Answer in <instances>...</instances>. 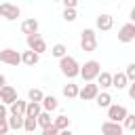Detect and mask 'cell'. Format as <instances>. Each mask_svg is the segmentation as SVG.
<instances>
[{
  "mask_svg": "<svg viewBox=\"0 0 135 135\" xmlns=\"http://www.w3.org/2000/svg\"><path fill=\"white\" fill-rule=\"evenodd\" d=\"M59 68H61V74H63L65 78H76L78 72H80L78 61H76L74 57H70V55H65V57L59 59Z\"/></svg>",
  "mask_w": 135,
  "mask_h": 135,
  "instance_id": "cell-1",
  "label": "cell"
},
{
  "mask_svg": "<svg viewBox=\"0 0 135 135\" xmlns=\"http://www.w3.org/2000/svg\"><path fill=\"white\" fill-rule=\"evenodd\" d=\"M99 72H101V65H99V61L91 59V61H86L84 65H80V72H78V76H82V80H84V82H93V80L99 76Z\"/></svg>",
  "mask_w": 135,
  "mask_h": 135,
  "instance_id": "cell-2",
  "label": "cell"
},
{
  "mask_svg": "<svg viewBox=\"0 0 135 135\" xmlns=\"http://www.w3.org/2000/svg\"><path fill=\"white\" fill-rule=\"evenodd\" d=\"M80 49L86 51V53H91V51L97 49V36H95V30L86 27V30L80 32Z\"/></svg>",
  "mask_w": 135,
  "mask_h": 135,
  "instance_id": "cell-3",
  "label": "cell"
},
{
  "mask_svg": "<svg viewBox=\"0 0 135 135\" xmlns=\"http://www.w3.org/2000/svg\"><path fill=\"white\" fill-rule=\"evenodd\" d=\"M25 42H27V51H32V53H36V55H42V53L46 51V42H44V38H42L40 34L27 36Z\"/></svg>",
  "mask_w": 135,
  "mask_h": 135,
  "instance_id": "cell-4",
  "label": "cell"
},
{
  "mask_svg": "<svg viewBox=\"0 0 135 135\" xmlns=\"http://www.w3.org/2000/svg\"><path fill=\"white\" fill-rule=\"evenodd\" d=\"M129 112H127V108L124 105H120V103H112L110 108H108V118H110V122H122L124 120V116H127Z\"/></svg>",
  "mask_w": 135,
  "mask_h": 135,
  "instance_id": "cell-5",
  "label": "cell"
},
{
  "mask_svg": "<svg viewBox=\"0 0 135 135\" xmlns=\"http://www.w3.org/2000/svg\"><path fill=\"white\" fill-rule=\"evenodd\" d=\"M19 15H21V11H19L17 4H11V2H2L0 4V17H4L8 21H15Z\"/></svg>",
  "mask_w": 135,
  "mask_h": 135,
  "instance_id": "cell-6",
  "label": "cell"
},
{
  "mask_svg": "<svg viewBox=\"0 0 135 135\" xmlns=\"http://www.w3.org/2000/svg\"><path fill=\"white\" fill-rule=\"evenodd\" d=\"M0 61L8 63V65H19L21 63V53H17L15 49H4V51H0Z\"/></svg>",
  "mask_w": 135,
  "mask_h": 135,
  "instance_id": "cell-7",
  "label": "cell"
},
{
  "mask_svg": "<svg viewBox=\"0 0 135 135\" xmlns=\"http://www.w3.org/2000/svg\"><path fill=\"white\" fill-rule=\"evenodd\" d=\"M97 93H99V86H97V84H93V82H86L82 89H78V97H80L82 101L95 99V97H97Z\"/></svg>",
  "mask_w": 135,
  "mask_h": 135,
  "instance_id": "cell-8",
  "label": "cell"
},
{
  "mask_svg": "<svg viewBox=\"0 0 135 135\" xmlns=\"http://www.w3.org/2000/svg\"><path fill=\"white\" fill-rule=\"evenodd\" d=\"M19 97H17V89H13L11 84H6V86H2L0 89V103H4V105H11L13 101H17Z\"/></svg>",
  "mask_w": 135,
  "mask_h": 135,
  "instance_id": "cell-9",
  "label": "cell"
},
{
  "mask_svg": "<svg viewBox=\"0 0 135 135\" xmlns=\"http://www.w3.org/2000/svg\"><path fill=\"white\" fill-rule=\"evenodd\" d=\"M118 40L120 42H133L135 40V23H124L118 30Z\"/></svg>",
  "mask_w": 135,
  "mask_h": 135,
  "instance_id": "cell-10",
  "label": "cell"
},
{
  "mask_svg": "<svg viewBox=\"0 0 135 135\" xmlns=\"http://www.w3.org/2000/svg\"><path fill=\"white\" fill-rule=\"evenodd\" d=\"M101 133H103V135H122L124 129H122V124H118V122L105 120V122L101 124Z\"/></svg>",
  "mask_w": 135,
  "mask_h": 135,
  "instance_id": "cell-11",
  "label": "cell"
},
{
  "mask_svg": "<svg viewBox=\"0 0 135 135\" xmlns=\"http://www.w3.org/2000/svg\"><path fill=\"white\" fill-rule=\"evenodd\" d=\"M95 25H97V30H101V32H108V30H112V25H114V17L112 15H99L97 19H95Z\"/></svg>",
  "mask_w": 135,
  "mask_h": 135,
  "instance_id": "cell-12",
  "label": "cell"
},
{
  "mask_svg": "<svg viewBox=\"0 0 135 135\" xmlns=\"http://www.w3.org/2000/svg\"><path fill=\"white\" fill-rule=\"evenodd\" d=\"M21 32L23 34H27V36H32V34H38V21L32 17V19H25L23 23H21Z\"/></svg>",
  "mask_w": 135,
  "mask_h": 135,
  "instance_id": "cell-13",
  "label": "cell"
},
{
  "mask_svg": "<svg viewBox=\"0 0 135 135\" xmlns=\"http://www.w3.org/2000/svg\"><path fill=\"white\" fill-rule=\"evenodd\" d=\"M38 61H40V55H36V53H32V51H23V53H21V63L34 68Z\"/></svg>",
  "mask_w": 135,
  "mask_h": 135,
  "instance_id": "cell-14",
  "label": "cell"
},
{
  "mask_svg": "<svg viewBox=\"0 0 135 135\" xmlns=\"http://www.w3.org/2000/svg\"><path fill=\"white\" fill-rule=\"evenodd\" d=\"M40 105H42V112H53V110H57V99L53 97V95H46V97H42V101H40Z\"/></svg>",
  "mask_w": 135,
  "mask_h": 135,
  "instance_id": "cell-15",
  "label": "cell"
},
{
  "mask_svg": "<svg viewBox=\"0 0 135 135\" xmlns=\"http://www.w3.org/2000/svg\"><path fill=\"white\" fill-rule=\"evenodd\" d=\"M42 112V105L40 103H34V101H27V105H25V118H38V114Z\"/></svg>",
  "mask_w": 135,
  "mask_h": 135,
  "instance_id": "cell-16",
  "label": "cell"
},
{
  "mask_svg": "<svg viewBox=\"0 0 135 135\" xmlns=\"http://www.w3.org/2000/svg\"><path fill=\"white\" fill-rule=\"evenodd\" d=\"M25 105H27V101H23V99L13 101L11 103V116H23L25 114Z\"/></svg>",
  "mask_w": 135,
  "mask_h": 135,
  "instance_id": "cell-17",
  "label": "cell"
},
{
  "mask_svg": "<svg viewBox=\"0 0 135 135\" xmlns=\"http://www.w3.org/2000/svg\"><path fill=\"white\" fill-rule=\"evenodd\" d=\"M53 127L57 131H65V129H70V118L65 114H59L57 118H53Z\"/></svg>",
  "mask_w": 135,
  "mask_h": 135,
  "instance_id": "cell-18",
  "label": "cell"
},
{
  "mask_svg": "<svg viewBox=\"0 0 135 135\" xmlns=\"http://www.w3.org/2000/svg\"><path fill=\"white\" fill-rule=\"evenodd\" d=\"M95 80H97V86H101V89L112 86V74H110V72H99V76H97Z\"/></svg>",
  "mask_w": 135,
  "mask_h": 135,
  "instance_id": "cell-19",
  "label": "cell"
},
{
  "mask_svg": "<svg viewBox=\"0 0 135 135\" xmlns=\"http://www.w3.org/2000/svg\"><path fill=\"white\" fill-rule=\"evenodd\" d=\"M95 103L99 105V108H110L112 105V95L110 93H97V97H95Z\"/></svg>",
  "mask_w": 135,
  "mask_h": 135,
  "instance_id": "cell-20",
  "label": "cell"
},
{
  "mask_svg": "<svg viewBox=\"0 0 135 135\" xmlns=\"http://www.w3.org/2000/svg\"><path fill=\"white\" fill-rule=\"evenodd\" d=\"M36 124H38V127H42V129H49V127L53 124L51 114H49V112H40V114H38V118H36Z\"/></svg>",
  "mask_w": 135,
  "mask_h": 135,
  "instance_id": "cell-21",
  "label": "cell"
},
{
  "mask_svg": "<svg viewBox=\"0 0 135 135\" xmlns=\"http://www.w3.org/2000/svg\"><path fill=\"white\" fill-rule=\"evenodd\" d=\"M127 82H129V80L124 78V74H122V72L112 74V86H116L118 91H120V89H124V86H127Z\"/></svg>",
  "mask_w": 135,
  "mask_h": 135,
  "instance_id": "cell-22",
  "label": "cell"
},
{
  "mask_svg": "<svg viewBox=\"0 0 135 135\" xmlns=\"http://www.w3.org/2000/svg\"><path fill=\"white\" fill-rule=\"evenodd\" d=\"M6 124H8V129H23V116H11V118H6Z\"/></svg>",
  "mask_w": 135,
  "mask_h": 135,
  "instance_id": "cell-23",
  "label": "cell"
},
{
  "mask_svg": "<svg viewBox=\"0 0 135 135\" xmlns=\"http://www.w3.org/2000/svg\"><path fill=\"white\" fill-rule=\"evenodd\" d=\"M51 55H53V57H57V59L65 57V55H68V49H65V44H61V42H59V44H55V46L51 49Z\"/></svg>",
  "mask_w": 135,
  "mask_h": 135,
  "instance_id": "cell-24",
  "label": "cell"
},
{
  "mask_svg": "<svg viewBox=\"0 0 135 135\" xmlns=\"http://www.w3.org/2000/svg\"><path fill=\"white\" fill-rule=\"evenodd\" d=\"M63 95H65L68 99L78 97V84H65V86H63Z\"/></svg>",
  "mask_w": 135,
  "mask_h": 135,
  "instance_id": "cell-25",
  "label": "cell"
},
{
  "mask_svg": "<svg viewBox=\"0 0 135 135\" xmlns=\"http://www.w3.org/2000/svg\"><path fill=\"white\" fill-rule=\"evenodd\" d=\"M27 97H30V101H34V103H40L42 97H44V93H42L40 89H30V91H27Z\"/></svg>",
  "mask_w": 135,
  "mask_h": 135,
  "instance_id": "cell-26",
  "label": "cell"
},
{
  "mask_svg": "<svg viewBox=\"0 0 135 135\" xmlns=\"http://www.w3.org/2000/svg\"><path fill=\"white\" fill-rule=\"evenodd\" d=\"M122 122H124V124H122V129H127V131H133V129H135V114H127Z\"/></svg>",
  "mask_w": 135,
  "mask_h": 135,
  "instance_id": "cell-27",
  "label": "cell"
},
{
  "mask_svg": "<svg viewBox=\"0 0 135 135\" xmlns=\"http://www.w3.org/2000/svg\"><path fill=\"white\" fill-rule=\"evenodd\" d=\"M124 78L129 82H135V63H129L127 65V72H124Z\"/></svg>",
  "mask_w": 135,
  "mask_h": 135,
  "instance_id": "cell-28",
  "label": "cell"
},
{
  "mask_svg": "<svg viewBox=\"0 0 135 135\" xmlns=\"http://www.w3.org/2000/svg\"><path fill=\"white\" fill-rule=\"evenodd\" d=\"M36 127H38V124H36V118H25V116H23V129H25V131L32 133Z\"/></svg>",
  "mask_w": 135,
  "mask_h": 135,
  "instance_id": "cell-29",
  "label": "cell"
},
{
  "mask_svg": "<svg viewBox=\"0 0 135 135\" xmlns=\"http://www.w3.org/2000/svg\"><path fill=\"white\" fill-rule=\"evenodd\" d=\"M63 19H65V21H74V19H76V11L65 8V11H63Z\"/></svg>",
  "mask_w": 135,
  "mask_h": 135,
  "instance_id": "cell-30",
  "label": "cell"
},
{
  "mask_svg": "<svg viewBox=\"0 0 135 135\" xmlns=\"http://www.w3.org/2000/svg\"><path fill=\"white\" fill-rule=\"evenodd\" d=\"M57 133H59V131H57V129L51 124L49 129H42V133H40V135H57Z\"/></svg>",
  "mask_w": 135,
  "mask_h": 135,
  "instance_id": "cell-31",
  "label": "cell"
},
{
  "mask_svg": "<svg viewBox=\"0 0 135 135\" xmlns=\"http://www.w3.org/2000/svg\"><path fill=\"white\" fill-rule=\"evenodd\" d=\"M76 4H78L76 0H63V6H65V8H72V11H76Z\"/></svg>",
  "mask_w": 135,
  "mask_h": 135,
  "instance_id": "cell-32",
  "label": "cell"
},
{
  "mask_svg": "<svg viewBox=\"0 0 135 135\" xmlns=\"http://www.w3.org/2000/svg\"><path fill=\"white\" fill-rule=\"evenodd\" d=\"M8 133V124H6V120H0V135H6Z\"/></svg>",
  "mask_w": 135,
  "mask_h": 135,
  "instance_id": "cell-33",
  "label": "cell"
},
{
  "mask_svg": "<svg viewBox=\"0 0 135 135\" xmlns=\"http://www.w3.org/2000/svg\"><path fill=\"white\" fill-rule=\"evenodd\" d=\"M6 114H8L6 105H4V103H0V120H6Z\"/></svg>",
  "mask_w": 135,
  "mask_h": 135,
  "instance_id": "cell-34",
  "label": "cell"
},
{
  "mask_svg": "<svg viewBox=\"0 0 135 135\" xmlns=\"http://www.w3.org/2000/svg\"><path fill=\"white\" fill-rule=\"evenodd\" d=\"M129 97H131V99H135V82H131V84H129Z\"/></svg>",
  "mask_w": 135,
  "mask_h": 135,
  "instance_id": "cell-35",
  "label": "cell"
},
{
  "mask_svg": "<svg viewBox=\"0 0 135 135\" xmlns=\"http://www.w3.org/2000/svg\"><path fill=\"white\" fill-rule=\"evenodd\" d=\"M2 86H6V76H4V74H0V89H2Z\"/></svg>",
  "mask_w": 135,
  "mask_h": 135,
  "instance_id": "cell-36",
  "label": "cell"
},
{
  "mask_svg": "<svg viewBox=\"0 0 135 135\" xmlns=\"http://www.w3.org/2000/svg\"><path fill=\"white\" fill-rule=\"evenodd\" d=\"M57 135H74V133H72V131H70V129H65V131H59V133H57Z\"/></svg>",
  "mask_w": 135,
  "mask_h": 135,
  "instance_id": "cell-37",
  "label": "cell"
}]
</instances>
